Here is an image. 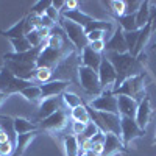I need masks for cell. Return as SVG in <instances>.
<instances>
[{
    "label": "cell",
    "instance_id": "11",
    "mask_svg": "<svg viewBox=\"0 0 156 156\" xmlns=\"http://www.w3.org/2000/svg\"><path fill=\"white\" fill-rule=\"evenodd\" d=\"M66 125H67V112L61 108L55 114H51L50 117L41 120L39 129H45V131H61Z\"/></svg>",
    "mask_w": 156,
    "mask_h": 156
},
{
    "label": "cell",
    "instance_id": "39",
    "mask_svg": "<svg viewBox=\"0 0 156 156\" xmlns=\"http://www.w3.org/2000/svg\"><path fill=\"white\" fill-rule=\"evenodd\" d=\"M142 2H136V0H133V2H126V11H125V16H131V14H136L139 6H140Z\"/></svg>",
    "mask_w": 156,
    "mask_h": 156
},
{
    "label": "cell",
    "instance_id": "34",
    "mask_svg": "<svg viewBox=\"0 0 156 156\" xmlns=\"http://www.w3.org/2000/svg\"><path fill=\"white\" fill-rule=\"evenodd\" d=\"M123 36H125L126 47H128V53H131V55H133V51H134V48H136V42H137L139 30H136V31H128V33L123 31Z\"/></svg>",
    "mask_w": 156,
    "mask_h": 156
},
{
    "label": "cell",
    "instance_id": "46",
    "mask_svg": "<svg viewBox=\"0 0 156 156\" xmlns=\"http://www.w3.org/2000/svg\"><path fill=\"white\" fill-rule=\"evenodd\" d=\"M51 6L62 12L64 8H66V2H62V0H51Z\"/></svg>",
    "mask_w": 156,
    "mask_h": 156
},
{
    "label": "cell",
    "instance_id": "16",
    "mask_svg": "<svg viewBox=\"0 0 156 156\" xmlns=\"http://www.w3.org/2000/svg\"><path fill=\"white\" fill-rule=\"evenodd\" d=\"M61 100L59 97H50V98H44L39 103V111H37V119L44 120L47 117H50L51 114H55L58 109H61Z\"/></svg>",
    "mask_w": 156,
    "mask_h": 156
},
{
    "label": "cell",
    "instance_id": "20",
    "mask_svg": "<svg viewBox=\"0 0 156 156\" xmlns=\"http://www.w3.org/2000/svg\"><path fill=\"white\" fill-rule=\"evenodd\" d=\"M81 53H83V56H81V59H83V66H86V67H89V69H94V70L98 72V67H100L101 59H103L101 53H97V51H94L89 45L81 51Z\"/></svg>",
    "mask_w": 156,
    "mask_h": 156
},
{
    "label": "cell",
    "instance_id": "18",
    "mask_svg": "<svg viewBox=\"0 0 156 156\" xmlns=\"http://www.w3.org/2000/svg\"><path fill=\"white\" fill-rule=\"evenodd\" d=\"M117 151H126V147L123 145V142H122V139L119 136L108 133L106 139H105V148H103V154L101 156H112Z\"/></svg>",
    "mask_w": 156,
    "mask_h": 156
},
{
    "label": "cell",
    "instance_id": "36",
    "mask_svg": "<svg viewBox=\"0 0 156 156\" xmlns=\"http://www.w3.org/2000/svg\"><path fill=\"white\" fill-rule=\"evenodd\" d=\"M16 151V144L14 142H5V144H0V156H12Z\"/></svg>",
    "mask_w": 156,
    "mask_h": 156
},
{
    "label": "cell",
    "instance_id": "12",
    "mask_svg": "<svg viewBox=\"0 0 156 156\" xmlns=\"http://www.w3.org/2000/svg\"><path fill=\"white\" fill-rule=\"evenodd\" d=\"M105 50L108 53H128V47L125 42V36H123V30L120 27H117L114 30V33L111 34V39L106 42Z\"/></svg>",
    "mask_w": 156,
    "mask_h": 156
},
{
    "label": "cell",
    "instance_id": "33",
    "mask_svg": "<svg viewBox=\"0 0 156 156\" xmlns=\"http://www.w3.org/2000/svg\"><path fill=\"white\" fill-rule=\"evenodd\" d=\"M50 6H51V0H39V2H36L31 6V14H34L37 17H42Z\"/></svg>",
    "mask_w": 156,
    "mask_h": 156
},
{
    "label": "cell",
    "instance_id": "23",
    "mask_svg": "<svg viewBox=\"0 0 156 156\" xmlns=\"http://www.w3.org/2000/svg\"><path fill=\"white\" fill-rule=\"evenodd\" d=\"M151 25H150V22L145 25L144 28H140L139 30V36H137V42H136V48H134V51H133V56L134 58H137L142 51H144V47L147 45V42H148V39H150V36H151Z\"/></svg>",
    "mask_w": 156,
    "mask_h": 156
},
{
    "label": "cell",
    "instance_id": "25",
    "mask_svg": "<svg viewBox=\"0 0 156 156\" xmlns=\"http://www.w3.org/2000/svg\"><path fill=\"white\" fill-rule=\"evenodd\" d=\"M150 22V2H142L137 12H136V23H137V28H144L145 25Z\"/></svg>",
    "mask_w": 156,
    "mask_h": 156
},
{
    "label": "cell",
    "instance_id": "42",
    "mask_svg": "<svg viewBox=\"0 0 156 156\" xmlns=\"http://www.w3.org/2000/svg\"><path fill=\"white\" fill-rule=\"evenodd\" d=\"M84 128H86V125H84V123L73 122V123H72V134H73V136H80V134H83Z\"/></svg>",
    "mask_w": 156,
    "mask_h": 156
},
{
    "label": "cell",
    "instance_id": "10",
    "mask_svg": "<svg viewBox=\"0 0 156 156\" xmlns=\"http://www.w3.org/2000/svg\"><path fill=\"white\" fill-rule=\"evenodd\" d=\"M5 67L12 72V75L20 78V80L33 81L36 80V64H25V62H16V61H8L5 59Z\"/></svg>",
    "mask_w": 156,
    "mask_h": 156
},
{
    "label": "cell",
    "instance_id": "15",
    "mask_svg": "<svg viewBox=\"0 0 156 156\" xmlns=\"http://www.w3.org/2000/svg\"><path fill=\"white\" fill-rule=\"evenodd\" d=\"M150 119H151V105H150V97L147 95L144 100L139 103L134 120L139 125V128H142V129H145V131H147V126L150 123Z\"/></svg>",
    "mask_w": 156,
    "mask_h": 156
},
{
    "label": "cell",
    "instance_id": "45",
    "mask_svg": "<svg viewBox=\"0 0 156 156\" xmlns=\"http://www.w3.org/2000/svg\"><path fill=\"white\" fill-rule=\"evenodd\" d=\"M78 5H80V2H76V0H67L64 11H73V9H78Z\"/></svg>",
    "mask_w": 156,
    "mask_h": 156
},
{
    "label": "cell",
    "instance_id": "47",
    "mask_svg": "<svg viewBox=\"0 0 156 156\" xmlns=\"http://www.w3.org/2000/svg\"><path fill=\"white\" fill-rule=\"evenodd\" d=\"M8 97H9V95H6V94H3V92H0V106L3 105V101H5Z\"/></svg>",
    "mask_w": 156,
    "mask_h": 156
},
{
    "label": "cell",
    "instance_id": "14",
    "mask_svg": "<svg viewBox=\"0 0 156 156\" xmlns=\"http://www.w3.org/2000/svg\"><path fill=\"white\" fill-rule=\"evenodd\" d=\"M42 47H34V48H31L28 51H23V53H16V51H12V53H5L3 59L16 61V62H25V64H36Z\"/></svg>",
    "mask_w": 156,
    "mask_h": 156
},
{
    "label": "cell",
    "instance_id": "40",
    "mask_svg": "<svg viewBox=\"0 0 156 156\" xmlns=\"http://www.w3.org/2000/svg\"><path fill=\"white\" fill-rule=\"evenodd\" d=\"M105 31H98V30H95V31H90V33H87L86 36H87V41L89 42H95V41H103L105 39Z\"/></svg>",
    "mask_w": 156,
    "mask_h": 156
},
{
    "label": "cell",
    "instance_id": "31",
    "mask_svg": "<svg viewBox=\"0 0 156 156\" xmlns=\"http://www.w3.org/2000/svg\"><path fill=\"white\" fill-rule=\"evenodd\" d=\"M64 151H66V156H76V153H78L76 136L70 134V136L64 137Z\"/></svg>",
    "mask_w": 156,
    "mask_h": 156
},
{
    "label": "cell",
    "instance_id": "43",
    "mask_svg": "<svg viewBox=\"0 0 156 156\" xmlns=\"http://www.w3.org/2000/svg\"><path fill=\"white\" fill-rule=\"evenodd\" d=\"M55 25H56V23H55L53 20H50V19H48V17H47L45 14H44V16L41 17V27H42V28H47V30H51V28H53V27H55Z\"/></svg>",
    "mask_w": 156,
    "mask_h": 156
},
{
    "label": "cell",
    "instance_id": "38",
    "mask_svg": "<svg viewBox=\"0 0 156 156\" xmlns=\"http://www.w3.org/2000/svg\"><path fill=\"white\" fill-rule=\"evenodd\" d=\"M45 16H47L50 20H53V22L56 23V22H59V20H61V11L55 9L53 6H50V8L45 11Z\"/></svg>",
    "mask_w": 156,
    "mask_h": 156
},
{
    "label": "cell",
    "instance_id": "3",
    "mask_svg": "<svg viewBox=\"0 0 156 156\" xmlns=\"http://www.w3.org/2000/svg\"><path fill=\"white\" fill-rule=\"evenodd\" d=\"M75 47H66V48H51V47H47L44 45L41 53H39V58H37V62L36 66L37 67H47V69H51L53 70L61 61H64L66 58H69L72 53H73Z\"/></svg>",
    "mask_w": 156,
    "mask_h": 156
},
{
    "label": "cell",
    "instance_id": "13",
    "mask_svg": "<svg viewBox=\"0 0 156 156\" xmlns=\"http://www.w3.org/2000/svg\"><path fill=\"white\" fill-rule=\"evenodd\" d=\"M69 81L67 80H51L45 84H39L41 92L44 98H50V97H58L66 92V89L69 87Z\"/></svg>",
    "mask_w": 156,
    "mask_h": 156
},
{
    "label": "cell",
    "instance_id": "7",
    "mask_svg": "<svg viewBox=\"0 0 156 156\" xmlns=\"http://www.w3.org/2000/svg\"><path fill=\"white\" fill-rule=\"evenodd\" d=\"M89 106L98 112L119 114V103H117V97L112 94V90H103L97 98L90 100Z\"/></svg>",
    "mask_w": 156,
    "mask_h": 156
},
{
    "label": "cell",
    "instance_id": "37",
    "mask_svg": "<svg viewBox=\"0 0 156 156\" xmlns=\"http://www.w3.org/2000/svg\"><path fill=\"white\" fill-rule=\"evenodd\" d=\"M100 131V129L97 128V125L94 123V122H89L87 125H86V128H84V131H83V137H86V139H92L97 133Z\"/></svg>",
    "mask_w": 156,
    "mask_h": 156
},
{
    "label": "cell",
    "instance_id": "35",
    "mask_svg": "<svg viewBox=\"0 0 156 156\" xmlns=\"http://www.w3.org/2000/svg\"><path fill=\"white\" fill-rule=\"evenodd\" d=\"M51 75H53V70H51V69H47V67H37V69H36V81L45 84V83L51 81V80H50Z\"/></svg>",
    "mask_w": 156,
    "mask_h": 156
},
{
    "label": "cell",
    "instance_id": "4",
    "mask_svg": "<svg viewBox=\"0 0 156 156\" xmlns=\"http://www.w3.org/2000/svg\"><path fill=\"white\" fill-rule=\"evenodd\" d=\"M59 27L64 30V33L67 34V39L70 41V44L76 48L83 51L87 45H89V41H87V36H86V31L81 25H78L75 22H70L67 19H64L61 16V20H59Z\"/></svg>",
    "mask_w": 156,
    "mask_h": 156
},
{
    "label": "cell",
    "instance_id": "32",
    "mask_svg": "<svg viewBox=\"0 0 156 156\" xmlns=\"http://www.w3.org/2000/svg\"><path fill=\"white\" fill-rule=\"evenodd\" d=\"M9 42L14 48L16 53H23V51H28L34 47H31V44L27 41V37H19V39H9Z\"/></svg>",
    "mask_w": 156,
    "mask_h": 156
},
{
    "label": "cell",
    "instance_id": "41",
    "mask_svg": "<svg viewBox=\"0 0 156 156\" xmlns=\"http://www.w3.org/2000/svg\"><path fill=\"white\" fill-rule=\"evenodd\" d=\"M105 45H106V42H105V41H95V42H89V47L92 48L94 51H97V53H101V51H105Z\"/></svg>",
    "mask_w": 156,
    "mask_h": 156
},
{
    "label": "cell",
    "instance_id": "6",
    "mask_svg": "<svg viewBox=\"0 0 156 156\" xmlns=\"http://www.w3.org/2000/svg\"><path fill=\"white\" fill-rule=\"evenodd\" d=\"M78 78H80V86L83 87V90L86 94L98 97L103 92L97 70L89 69L86 66H80L78 67Z\"/></svg>",
    "mask_w": 156,
    "mask_h": 156
},
{
    "label": "cell",
    "instance_id": "24",
    "mask_svg": "<svg viewBox=\"0 0 156 156\" xmlns=\"http://www.w3.org/2000/svg\"><path fill=\"white\" fill-rule=\"evenodd\" d=\"M39 131H31V133H27V134H19L16 137V151L12 156H22L23 151L27 150V147L31 144V140L36 137Z\"/></svg>",
    "mask_w": 156,
    "mask_h": 156
},
{
    "label": "cell",
    "instance_id": "48",
    "mask_svg": "<svg viewBox=\"0 0 156 156\" xmlns=\"http://www.w3.org/2000/svg\"><path fill=\"white\" fill-rule=\"evenodd\" d=\"M153 144H156V136H154V139H153Z\"/></svg>",
    "mask_w": 156,
    "mask_h": 156
},
{
    "label": "cell",
    "instance_id": "2",
    "mask_svg": "<svg viewBox=\"0 0 156 156\" xmlns=\"http://www.w3.org/2000/svg\"><path fill=\"white\" fill-rule=\"evenodd\" d=\"M145 78H147V72H142L140 75L131 76L125 80L119 87L112 89V94L117 95H125L136 100L137 103H140L147 95H145Z\"/></svg>",
    "mask_w": 156,
    "mask_h": 156
},
{
    "label": "cell",
    "instance_id": "21",
    "mask_svg": "<svg viewBox=\"0 0 156 156\" xmlns=\"http://www.w3.org/2000/svg\"><path fill=\"white\" fill-rule=\"evenodd\" d=\"M12 129H14L16 136H19V134H27L31 131H39V125L30 122L28 119H23V117H14L12 119Z\"/></svg>",
    "mask_w": 156,
    "mask_h": 156
},
{
    "label": "cell",
    "instance_id": "17",
    "mask_svg": "<svg viewBox=\"0 0 156 156\" xmlns=\"http://www.w3.org/2000/svg\"><path fill=\"white\" fill-rule=\"evenodd\" d=\"M117 103H119V114L120 117H131L134 119L136 112H137V106L139 103L129 97L125 95H117Z\"/></svg>",
    "mask_w": 156,
    "mask_h": 156
},
{
    "label": "cell",
    "instance_id": "29",
    "mask_svg": "<svg viewBox=\"0 0 156 156\" xmlns=\"http://www.w3.org/2000/svg\"><path fill=\"white\" fill-rule=\"evenodd\" d=\"M117 22H119V27H120L125 33L139 30V28H137V23H136V14H131V16H122V17L117 19Z\"/></svg>",
    "mask_w": 156,
    "mask_h": 156
},
{
    "label": "cell",
    "instance_id": "8",
    "mask_svg": "<svg viewBox=\"0 0 156 156\" xmlns=\"http://www.w3.org/2000/svg\"><path fill=\"white\" fill-rule=\"evenodd\" d=\"M120 126H122V142L123 145L128 147L129 144H131L133 140L139 139V137H144L145 136V129L139 128V125L136 123L134 119H131V117H122L120 119Z\"/></svg>",
    "mask_w": 156,
    "mask_h": 156
},
{
    "label": "cell",
    "instance_id": "22",
    "mask_svg": "<svg viewBox=\"0 0 156 156\" xmlns=\"http://www.w3.org/2000/svg\"><path fill=\"white\" fill-rule=\"evenodd\" d=\"M25 27H27V16L22 17L19 22H16L14 25H12L11 28L8 30H2L0 31V34L8 37V39H19V37H25Z\"/></svg>",
    "mask_w": 156,
    "mask_h": 156
},
{
    "label": "cell",
    "instance_id": "5",
    "mask_svg": "<svg viewBox=\"0 0 156 156\" xmlns=\"http://www.w3.org/2000/svg\"><path fill=\"white\" fill-rule=\"evenodd\" d=\"M33 81H27V80H20V78L14 76L9 69H6L5 66L0 69V92H3L6 95L11 94H20L25 87L31 86Z\"/></svg>",
    "mask_w": 156,
    "mask_h": 156
},
{
    "label": "cell",
    "instance_id": "27",
    "mask_svg": "<svg viewBox=\"0 0 156 156\" xmlns=\"http://www.w3.org/2000/svg\"><path fill=\"white\" fill-rule=\"evenodd\" d=\"M108 6V11L111 14L119 19L122 16H125V11H126V0H111V2H106L105 3Z\"/></svg>",
    "mask_w": 156,
    "mask_h": 156
},
{
    "label": "cell",
    "instance_id": "50",
    "mask_svg": "<svg viewBox=\"0 0 156 156\" xmlns=\"http://www.w3.org/2000/svg\"><path fill=\"white\" fill-rule=\"evenodd\" d=\"M0 122H2V120H0Z\"/></svg>",
    "mask_w": 156,
    "mask_h": 156
},
{
    "label": "cell",
    "instance_id": "49",
    "mask_svg": "<svg viewBox=\"0 0 156 156\" xmlns=\"http://www.w3.org/2000/svg\"><path fill=\"white\" fill-rule=\"evenodd\" d=\"M153 48H156V44H154V47H153Z\"/></svg>",
    "mask_w": 156,
    "mask_h": 156
},
{
    "label": "cell",
    "instance_id": "19",
    "mask_svg": "<svg viewBox=\"0 0 156 156\" xmlns=\"http://www.w3.org/2000/svg\"><path fill=\"white\" fill-rule=\"evenodd\" d=\"M61 16H62L64 19L70 20V22H75V23H78V25H81L83 28L94 20L92 16H89V14H86V12H83L80 8H78V9H73V11H62Z\"/></svg>",
    "mask_w": 156,
    "mask_h": 156
},
{
    "label": "cell",
    "instance_id": "26",
    "mask_svg": "<svg viewBox=\"0 0 156 156\" xmlns=\"http://www.w3.org/2000/svg\"><path fill=\"white\" fill-rule=\"evenodd\" d=\"M22 97H25V100H28L31 103H41L44 100L42 97V92H41V87H39V84H31L28 87H25L22 92H20Z\"/></svg>",
    "mask_w": 156,
    "mask_h": 156
},
{
    "label": "cell",
    "instance_id": "1",
    "mask_svg": "<svg viewBox=\"0 0 156 156\" xmlns=\"http://www.w3.org/2000/svg\"><path fill=\"white\" fill-rule=\"evenodd\" d=\"M106 58L111 61V64L117 72V81H115L114 89L119 87L128 78L145 72V69H144L145 53H140L137 58H134L131 53H108Z\"/></svg>",
    "mask_w": 156,
    "mask_h": 156
},
{
    "label": "cell",
    "instance_id": "9",
    "mask_svg": "<svg viewBox=\"0 0 156 156\" xmlns=\"http://www.w3.org/2000/svg\"><path fill=\"white\" fill-rule=\"evenodd\" d=\"M98 78H100V84H101L103 90H112L114 89L115 81H117V72L106 56H103L101 64L98 67Z\"/></svg>",
    "mask_w": 156,
    "mask_h": 156
},
{
    "label": "cell",
    "instance_id": "44",
    "mask_svg": "<svg viewBox=\"0 0 156 156\" xmlns=\"http://www.w3.org/2000/svg\"><path fill=\"white\" fill-rule=\"evenodd\" d=\"M150 25L151 31H156V8H150Z\"/></svg>",
    "mask_w": 156,
    "mask_h": 156
},
{
    "label": "cell",
    "instance_id": "28",
    "mask_svg": "<svg viewBox=\"0 0 156 156\" xmlns=\"http://www.w3.org/2000/svg\"><path fill=\"white\" fill-rule=\"evenodd\" d=\"M70 119L73 122H80V123H84L87 125L90 122V115H89V111H87V106L86 105H81L75 109L70 111Z\"/></svg>",
    "mask_w": 156,
    "mask_h": 156
},
{
    "label": "cell",
    "instance_id": "30",
    "mask_svg": "<svg viewBox=\"0 0 156 156\" xmlns=\"http://www.w3.org/2000/svg\"><path fill=\"white\" fill-rule=\"evenodd\" d=\"M61 98H62V101H64V105H66L67 108H70V111L75 109V108H78V106H81V105H84L83 100L78 97L76 94H73V92H67V90L61 95Z\"/></svg>",
    "mask_w": 156,
    "mask_h": 156
}]
</instances>
